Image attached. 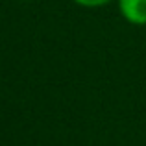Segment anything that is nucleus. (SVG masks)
<instances>
[{
    "instance_id": "nucleus-1",
    "label": "nucleus",
    "mask_w": 146,
    "mask_h": 146,
    "mask_svg": "<svg viewBox=\"0 0 146 146\" xmlns=\"http://www.w3.org/2000/svg\"><path fill=\"white\" fill-rule=\"evenodd\" d=\"M118 13L128 24L146 26V0H115Z\"/></svg>"
},
{
    "instance_id": "nucleus-2",
    "label": "nucleus",
    "mask_w": 146,
    "mask_h": 146,
    "mask_svg": "<svg viewBox=\"0 0 146 146\" xmlns=\"http://www.w3.org/2000/svg\"><path fill=\"white\" fill-rule=\"evenodd\" d=\"M76 6L80 7H87V9H98V7H104V6H109L113 4L115 0H72Z\"/></svg>"
}]
</instances>
